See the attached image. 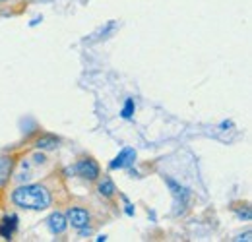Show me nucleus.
<instances>
[{
	"label": "nucleus",
	"mask_w": 252,
	"mask_h": 242,
	"mask_svg": "<svg viewBox=\"0 0 252 242\" xmlns=\"http://www.w3.org/2000/svg\"><path fill=\"white\" fill-rule=\"evenodd\" d=\"M12 200L16 206L26 208V210H45L51 204V196L47 192V188L39 186V184H30V186H22L12 194Z\"/></svg>",
	"instance_id": "f257e3e1"
},
{
	"label": "nucleus",
	"mask_w": 252,
	"mask_h": 242,
	"mask_svg": "<svg viewBox=\"0 0 252 242\" xmlns=\"http://www.w3.org/2000/svg\"><path fill=\"white\" fill-rule=\"evenodd\" d=\"M74 171H76L80 177L88 179V181H95V179L99 177V167H97V163H95L94 159H82V161L76 165Z\"/></svg>",
	"instance_id": "f03ea898"
},
{
	"label": "nucleus",
	"mask_w": 252,
	"mask_h": 242,
	"mask_svg": "<svg viewBox=\"0 0 252 242\" xmlns=\"http://www.w3.org/2000/svg\"><path fill=\"white\" fill-rule=\"evenodd\" d=\"M66 221L72 225V227H76V229H84L88 223H90V215L86 210H80V208H74V210H70L68 215H66Z\"/></svg>",
	"instance_id": "7ed1b4c3"
},
{
	"label": "nucleus",
	"mask_w": 252,
	"mask_h": 242,
	"mask_svg": "<svg viewBox=\"0 0 252 242\" xmlns=\"http://www.w3.org/2000/svg\"><path fill=\"white\" fill-rule=\"evenodd\" d=\"M134 157H136V151H134L132 148H126V150H123L121 155H117V159L111 163V169H125L128 165H132Z\"/></svg>",
	"instance_id": "20e7f679"
},
{
	"label": "nucleus",
	"mask_w": 252,
	"mask_h": 242,
	"mask_svg": "<svg viewBox=\"0 0 252 242\" xmlns=\"http://www.w3.org/2000/svg\"><path fill=\"white\" fill-rule=\"evenodd\" d=\"M47 223H49V229H51L55 235H61V233L66 231V217H64L63 213H53Z\"/></svg>",
	"instance_id": "39448f33"
},
{
	"label": "nucleus",
	"mask_w": 252,
	"mask_h": 242,
	"mask_svg": "<svg viewBox=\"0 0 252 242\" xmlns=\"http://www.w3.org/2000/svg\"><path fill=\"white\" fill-rule=\"evenodd\" d=\"M14 231H16V217H6V219L0 223V237L12 239Z\"/></svg>",
	"instance_id": "423d86ee"
},
{
	"label": "nucleus",
	"mask_w": 252,
	"mask_h": 242,
	"mask_svg": "<svg viewBox=\"0 0 252 242\" xmlns=\"http://www.w3.org/2000/svg\"><path fill=\"white\" fill-rule=\"evenodd\" d=\"M99 194L103 196H113L115 194V184L109 181V179H103L99 182Z\"/></svg>",
	"instance_id": "0eeeda50"
},
{
	"label": "nucleus",
	"mask_w": 252,
	"mask_h": 242,
	"mask_svg": "<svg viewBox=\"0 0 252 242\" xmlns=\"http://www.w3.org/2000/svg\"><path fill=\"white\" fill-rule=\"evenodd\" d=\"M55 146H57V140H55V138H43V140L37 142V148H39V150H51V148H55Z\"/></svg>",
	"instance_id": "6e6552de"
},
{
	"label": "nucleus",
	"mask_w": 252,
	"mask_h": 242,
	"mask_svg": "<svg viewBox=\"0 0 252 242\" xmlns=\"http://www.w3.org/2000/svg\"><path fill=\"white\" fill-rule=\"evenodd\" d=\"M130 111H132V101H128V105H126V109H125V117H130Z\"/></svg>",
	"instance_id": "1a4fd4ad"
}]
</instances>
